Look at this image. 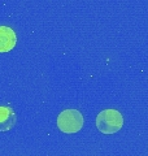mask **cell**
Segmentation results:
<instances>
[{
	"label": "cell",
	"mask_w": 148,
	"mask_h": 156,
	"mask_svg": "<svg viewBox=\"0 0 148 156\" xmlns=\"http://www.w3.org/2000/svg\"><path fill=\"white\" fill-rule=\"evenodd\" d=\"M96 126L103 134H115L123 126V116L117 109H104L96 117Z\"/></svg>",
	"instance_id": "1"
},
{
	"label": "cell",
	"mask_w": 148,
	"mask_h": 156,
	"mask_svg": "<svg viewBox=\"0 0 148 156\" xmlns=\"http://www.w3.org/2000/svg\"><path fill=\"white\" fill-rule=\"evenodd\" d=\"M83 116L78 109H65L57 117V128L62 133L73 134L79 131L83 126Z\"/></svg>",
	"instance_id": "2"
},
{
	"label": "cell",
	"mask_w": 148,
	"mask_h": 156,
	"mask_svg": "<svg viewBox=\"0 0 148 156\" xmlns=\"http://www.w3.org/2000/svg\"><path fill=\"white\" fill-rule=\"evenodd\" d=\"M17 116L11 107H0V131H9L16 125Z\"/></svg>",
	"instance_id": "4"
},
{
	"label": "cell",
	"mask_w": 148,
	"mask_h": 156,
	"mask_svg": "<svg viewBox=\"0 0 148 156\" xmlns=\"http://www.w3.org/2000/svg\"><path fill=\"white\" fill-rule=\"evenodd\" d=\"M17 43V37L9 26H0V53L12 51Z\"/></svg>",
	"instance_id": "3"
}]
</instances>
